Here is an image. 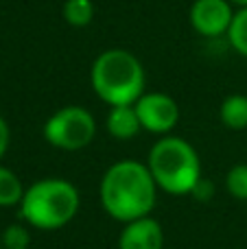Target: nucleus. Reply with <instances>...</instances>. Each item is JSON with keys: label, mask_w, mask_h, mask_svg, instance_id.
I'll return each mask as SVG.
<instances>
[{"label": "nucleus", "mask_w": 247, "mask_h": 249, "mask_svg": "<svg viewBox=\"0 0 247 249\" xmlns=\"http://www.w3.org/2000/svg\"><path fill=\"white\" fill-rule=\"evenodd\" d=\"M158 184L147 164L138 160H121L105 171L99 186L103 210L121 223L151 216L158 201Z\"/></svg>", "instance_id": "nucleus-1"}, {"label": "nucleus", "mask_w": 247, "mask_h": 249, "mask_svg": "<svg viewBox=\"0 0 247 249\" xmlns=\"http://www.w3.org/2000/svg\"><path fill=\"white\" fill-rule=\"evenodd\" d=\"M81 197L74 184L64 177H44L24 190L20 201V216L29 228L53 232L77 216Z\"/></svg>", "instance_id": "nucleus-2"}, {"label": "nucleus", "mask_w": 247, "mask_h": 249, "mask_svg": "<svg viewBox=\"0 0 247 249\" xmlns=\"http://www.w3.org/2000/svg\"><path fill=\"white\" fill-rule=\"evenodd\" d=\"M92 90L103 103L134 105L144 94V68L134 53L125 48L103 51L92 64Z\"/></svg>", "instance_id": "nucleus-3"}, {"label": "nucleus", "mask_w": 247, "mask_h": 249, "mask_svg": "<svg viewBox=\"0 0 247 249\" xmlns=\"http://www.w3.org/2000/svg\"><path fill=\"white\" fill-rule=\"evenodd\" d=\"M147 168L158 188L169 195H188L201 181V160L191 142L179 136H164L151 146Z\"/></svg>", "instance_id": "nucleus-4"}, {"label": "nucleus", "mask_w": 247, "mask_h": 249, "mask_svg": "<svg viewBox=\"0 0 247 249\" xmlns=\"http://www.w3.org/2000/svg\"><path fill=\"white\" fill-rule=\"evenodd\" d=\"M96 121L81 105H66L44 123V140L61 151H81L94 140Z\"/></svg>", "instance_id": "nucleus-5"}, {"label": "nucleus", "mask_w": 247, "mask_h": 249, "mask_svg": "<svg viewBox=\"0 0 247 249\" xmlns=\"http://www.w3.org/2000/svg\"><path fill=\"white\" fill-rule=\"evenodd\" d=\"M138 112L140 124L144 131L166 136L175 129L179 121V105L173 96L164 92H144L138 101L134 103Z\"/></svg>", "instance_id": "nucleus-6"}, {"label": "nucleus", "mask_w": 247, "mask_h": 249, "mask_svg": "<svg viewBox=\"0 0 247 249\" xmlns=\"http://www.w3.org/2000/svg\"><path fill=\"white\" fill-rule=\"evenodd\" d=\"M191 26L204 37H221L228 35L234 20L230 0H195L188 13Z\"/></svg>", "instance_id": "nucleus-7"}, {"label": "nucleus", "mask_w": 247, "mask_h": 249, "mask_svg": "<svg viewBox=\"0 0 247 249\" xmlns=\"http://www.w3.org/2000/svg\"><path fill=\"white\" fill-rule=\"evenodd\" d=\"M164 247V232L162 225L153 216H142L125 223L121 236H118V249H162Z\"/></svg>", "instance_id": "nucleus-8"}, {"label": "nucleus", "mask_w": 247, "mask_h": 249, "mask_svg": "<svg viewBox=\"0 0 247 249\" xmlns=\"http://www.w3.org/2000/svg\"><path fill=\"white\" fill-rule=\"evenodd\" d=\"M105 127H107L109 136L116 140H131L134 136H138V131L142 129L134 105H112L105 118Z\"/></svg>", "instance_id": "nucleus-9"}, {"label": "nucleus", "mask_w": 247, "mask_h": 249, "mask_svg": "<svg viewBox=\"0 0 247 249\" xmlns=\"http://www.w3.org/2000/svg\"><path fill=\"white\" fill-rule=\"evenodd\" d=\"M219 118L223 127L232 131H243L247 129V96L245 94H230L223 99L219 107Z\"/></svg>", "instance_id": "nucleus-10"}, {"label": "nucleus", "mask_w": 247, "mask_h": 249, "mask_svg": "<svg viewBox=\"0 0 247 249\" xmlns=\"http://www.w3.org/2000/svg\"><path fill=\"white\" fill-rule=\"evenodd\" d=\"M24 186H22L20 177L11 171V168L0 164V208H11L20 206L22 197H24Z\"/></svg>", "instance_id": "nucleus-11"}, {"label": "nucleus", "mask_w": 247, "mask_h": 249, "mask_svg": "<svg viewBox=\"0 0 247 249\" xmlns=\"http://www.w3.org/2000/svg\"><path fill=\"white\" fill-rule=\"evenodd\" d=\"M61 16L70 26L83 29L94 18V4H92V0H64Z\"/></svg>", "instance_id": "nucleus-12"}, {"label": "nucleus", "mask_w": 247, "mask_h": 249, "mask_svg": "<svg viewBox=\"0 0 247 249\" xmlns=\"http://www.w3.org/2000/svg\"><path fill=\"white\" fill-rule=\"evenodd\" d=\"M228 39L239 55L247 57V7H241L239 11H234V20H232L230 31H228Z\"/></svg>", "instance_id": "nucleus-13"}, {"label": "nucleus", "mask_w": 247, "mask_h": 249, "mask_svg": "<svg viewBox=\"0 0 247 249\" xmlns=\"http://www.w3.org/2000/svg\"><path fill=\"white\" fill-rule=\"evenodd\" d=\"M226 188L239 201H247V164H236L228 171Z\"/></svg>", "instance_id": "nucleus-14"}, {"label": "nucleus", "mask_w": 247, "mask_h": 249, "mask_svg": "<svg viewBox=\"0 0 247 249\" xmlns=\"http://www.w3.org/2000/svg\"><path fill=\"white\" fill-rule=\"evenodd\" d=\"M0 243H2V249H29L31 245V234L26 230V225L22 223H13L7 225L0 236Z\"/></svg>", "instance_id": "nucleus-15"}, {"label": "nucleus", "mask_w": 247, "mask_h": 249, "mask_svg": "<svg viewBox=\"0 0 247 249\" xmlns=\"http://www.w3.org/2000/svg\"><path fill=\"white\" fill-rule=\"evenodd\" d=\"M9 142H11V131H9L7 121H4V118L0 116V160H2V158H4V153H7Z\"/></svg>", "instance_id": "nucleus-16"}, {"label": "nucleus", "mask_w": 247, "mask_h": 249, "mask_svg": "<svg viewBox=\"0 0 247 249\" xmlns=\"http://www.w3.org/2000/svg\"><path fill=\"white\" fill-rule=\"evenodd\" d=\"M232 4H239V7H247V0H230Z\"/></svg>", "instance_id": "nucleus-17"}, {"label": "nucleus", "mask_w": 247, "mask_h": 249, "mask_svg": "<svg viewBox=\"0 0 247 249\" xmlns=\"http://www.w3.org/2000/svg\"><path fill=\"white\" fill-rule=\"evenodd\" d=\"M0 249H2V243H0Z\"/></svg>", "instance_id": "nucleus-18"}]
</instances>
